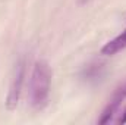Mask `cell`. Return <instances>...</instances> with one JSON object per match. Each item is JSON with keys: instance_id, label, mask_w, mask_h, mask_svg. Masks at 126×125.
<instances>
[{"instance_id": "2", "label": "cell", "mask_w": 126, "mask_h": 125, "mask_svg": "<svg viewBox=\"0 0 126 125\" xmlns=\"http://www.w3.org/2000/svg\"><path fill=\"white\" fill-rule=\"evenodd\" d=\"M125 100H126V80L116 87V90L113 91L111 97L109 99V102H107L106 107L103 109L101 116L98 118L97 122L101 125L111 122L114 119V115L119 113V109H120V106L123 104Z\"/></svg>"}, {"instance_id": "4", "label": "cell", "mask_w": 126, "mask_h": 125, "mask_svg": "<svg viewBox=\"0 0 126 125\" xmlns=\"http://www.w3.org/2000/svg\"><path fill=\"white\" fill-rule=\"evenodd\" d=\"M125 49H126V28L119 35H116L113 40L107 41L103 46L101 53L107 55V56H111V55H116V53H119V52H122Z\"/></svg>"}, {"instance_id": "3", "label": "cell", "mask_w": 126, "mask_h": 125, "mask_svg": "<svg viewBox=\"0 0 126 125\" xmlns=\"http://www.w3.org/2000/svg\"><path fill=\"white\" fill-rule=\"evenodd\" d=\"M24 80H25V62L19 61L18 65H16L13 78L10 81L7 97H6V106H7L9 110L15 109L18 102H19V97H21V93H22V87H24Z\"/></svg>"}, {"instance_id": "5", "label": "cell", "mask_w": 126, "mask_h": 125, "mask_svg": "<svg viewBox=\"0 0 126 125\" xmlns=\"http://www.w3.org/2000/svg\"><path fill=\"white\" fill-rule=\"evenodd\" d=\"M116 122H117V124H126V109L120 113V116L116 119Z\"/></svg>"}, {"instance_id": "1", "label": "cell", "mask_w": 126, "mask_h": 125, "mask_svg": "<svg viewBox=\"0 0 126 125\" xmlns=\"http://www.w3.org/2000/svg\"><path fill=\"white\" fill-rule=\"evenodd\" d=\"M51 87V68L46 61H37L34 63L30 78V103L34 109L40 110L46 107L50 97Z\"/></svg>"}]
</instances>
